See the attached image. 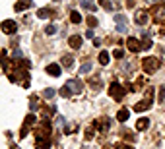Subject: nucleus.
<instances>
[{
	"instance_id": "f257e3e1",
	"label": "nucleus",
	"mask_w": 165,
	"mask_h": 149,
	"mask_svg": "<svg viewBox=\"0 0 165 149\" xmlns=\"http://www.w3.org/2000/svg\"><path fill=\"white\" fill-rule=\"evenodd\" d=\"M142 68H144L146 74H154L157 68H159V60L155 58V56H146L144 60H142Z\"/></svg>"
},
{
	"instance_id": "f03ea898",
	"label": "nucleus",
	"mask_w": 165,
	"mask_h": 149,
	"mask_svg": "<svg viewBox=\"0 0 165 149\" xmlns=\"http://www.w3.org/2000/svg\"><path fill=\"white\" fill-rule=\"evenodd\" d=\"M109 95L115 99V101H120V99L124 97V87L119 81H111V85H109Z\"/></svg>"
},
{
	"instance_id": "7ed1b4c3",
	"label": "nucleus",
	"mask_w": 165,
	"mask_h": 149,
	"mask_svg": "<svg viewBox=\"0 0 165 149\" xmlns=\"http://www.w3.org/2000/svg\"><path fill=\"white\" fill-rule=\"evenodd\" d=\"M152 95H154V89H148L146 99H144V101H140V103H136V105H134V110H136V112H144V110H148L150 106H152Z\"/></svg>"
},
{
	"instance_id": "20e7f679",
	"label": "nucleus",
	"mask_w": 165,
	"mask_h": 149,
	"mask_svg": "<svg viewBox=\"0 0 165 149\" xmlns=\"http://www.w3.org/2000/svg\"><path fill=\"white\" fill-rule=\"evenodd\" d=\"M152 16H154V19L157 21V23H165V2L154 6V8H152Z\"/></svg>"
},
{
	"instance_id": "39448f33",
	"label": "nucleus",
	"mask_w": 165,
	"mask_h": 149,
	"mask_svg": "<svg viewBox=\"0 0 165 149\" xmlns=\"http://www.w3.org/2000/svg\"><path fill=\"white\" fill-rule=\"evenodd\" d=\"M49 134H51V124H49L47 118H45V122H43L37 130H35V136H37V139H47Z\"/></svg>"
},
{
	"instance_id": "423d86ee",
	"label": "nucleus",
	"mask_w": 165,
	"mask_h": 149,
	"mask_svg": "<svg viewBox=\"0 0 165 149\" xmlns=\"http://www.w3.org/2000/svg\"><path fill=\"white\" fill-rule=\"evenodd\" d=\"M35 124V114H27L25 120H24V126H21V132H20V138H25L27 132H29V128Z\"/></svg>"
},
{
	"instance_id": "0eeeda50",
	"label": "nucleus",
	"mask_w": 165,
	"mask_h": 149,
	"mask_svg": "<svg viewBox=\"0 0 165 149\" xmlns=\"http://www.w3.org/2000/svg\"><path fill=\"white\" fill-rule=\"evenodd\" d=\"M2 31L6 35H12V33H16L18 31V23L14 19H4L2 21Z\"/></svg>"
},
{
	"instance_id": "6e6552de",
	"label": "nucleus",
	"mask_w": 165,
	"mask_h": 149,
	"mask_svg": "<svg viewBox=\"0 0 165 149\" xmlns=\"http://www.w3.org/2000/svg\"><path fill=\"white\" fill-rule=\"evenodd\" d=\"M126 48L130 52H138V51H142V45H140V41L136 37H128L126 39Z\"/></svg>"
},
{
	"instance_id": "1a4fd4ad",
	"label": "nucleus",
	"mask_w": 165,
	"mask_h": 149,
	"mask_svg": "<svg viewBox=\"0 0 165 149\" xmlns=\"http://www.w3.org/2000/svg\"><path fill=\"white\" fill-rule=\"evenodd\" d=\"M134 23L136 25H146L148 23V12L146 10H138L134 14Z\"/></svg>"
},
{
	"instance_id": "9d476101",
	"label": "nucleus",
	"mask_w": 165,
	"mask_h": 149,
	"mask_svg": "<svg viewBox=\"0 0 165 149\" xmlns=\"http://www.w3.org/2000/svg\"><path fill=\"white\" fill-rule=\"evenodd\" d=\"M115 23H117V31L119 33L126 31V18L123 16V14H117V16H115Z\"/></svg>"
},
{
	"instance_id": "9b49d317",
	"label": "nucleus",
	"mask_w": 165,
	"mask_h": 149,
	"mask_svg": "<svg viewBox=\"0 0 165 149\" xmlns=\"http://www.w3.org/2000/svg\"><path fill=\"white\" fill-rule=\"evenodd\" d=\"M66 85L70 87V91H72V93H82V89H84V83L82 81H78V80H68L66 81Z\"/></svg>"
},
{
	"instance_id": "f8f14e48",
	"label": "nucleus",
	"mask_w": 165,
	"mask_h": 149,
	"mask_svg": "<svg viewBox=\"0 0 165 149\" xmlns=\"http://www.w3.org/2000/svg\"><path fill=\"white\" fill-rule=\"evenodd\" d=\"M31 6H33L31 0H18V2L14 4V8H16V12H24L27 8H31Z\"/></svg>"
},
{
	"instance_id": "ddd939ff",
	"label": "nucleus",
	"mask_w": 165,
	"mask_h": 149,
	"mask_svg": "<svg viewBox=\"0 0 165 149\" xmlns=\"http://www.w3.org/2000/svg\"><path fill=\"white\" fill-rule=\"evenodd\" d=\"M47 74L53 76V77H59L60 76V66H59V64H49V66H47Z\"/></svg>"
},
{
	"instance_id": "4468645a",
	"label": "nucleus",
	"mask_w": 165,
	"mask_h": 149,
	"mask_svg": "<svg viewBox=\"0 0 165 149\" xmlns=\"http://www.w3.org/2000/svg\"><path fill=\"white\" fill-rule=\"evenodd\" d=\"M68 43H70L72 48H80L82 47V37H80V35H72V37L68 39Z\"/></svg>"
},
{
	"instance_id": "2eb2a0df",
	"label": "nucleus",
	"mask_w": 165,
	"mask_h": 149,
	"mask_svg": "<svg viewBox=\"0 0 165 149\" xmlns=\"http://www.w3.org/2000/svg\"><path fill=\"white\" fill-rule=\"evenodd\" d=\"M128 118H130V110H128V109H120L119 114H117V120H119V122H126Z\"/></svg>"
},
{
	"instance_id": "dca6fc26",
	"label": "nucleus",
	"mask_w": 165,
	"mask_h": 149,
	"mask_svg": "<svg viewBox=\"0 0 165 149\" xmlns=\"http://www.w3.org/2000/svg\"><path fill=\"white\" fill-rule=\"evenodd\" d=\"M148 126H150V120H148V118H140L138 122H136V130H138V132H144V130H148Z\"/></svg>"
},
{
	"instance_id": "f3484780",
	"label": "nucleus",
	"mask_w": 165,
	"mask_h": 149,
	"mask_svg": "<svg viewBox=\"0 0 165 149\" xmlns=\"http://www.w3.org/2000/svg\"><path fill=\"white\" fill-rule=\"evenodd\" d=\"M78 2H80L82 8H85V10H93V12H95V4H93V0H78Z\"/></svg>"
},
{
	"instance_id": "a211bd4d",
	"label": "nucleus",
	"mask_w": 165,
	"mask_h": 149,
	"mask_svg": "<svg viewBox=\"0 0 165 149\" xmlns=\"http://www.w3.org/2000/svg\"><path fill=\"white\" fill-rule=\"evenodd\" d=\"M72 64H74V58L70 54H64L62 56V66L64 68H72Z\"/></svg>"
},
{
	"instance_id": "6ab92c4d",
	"label": "nucleus",
	"mask_w": 165,
	"mask_h": 149,
	"mask_svg": "<svg viewBox=\"0 0 165 149\" xmlns=\"http://www.w3.org/2000/svg\"><path fill=\"white\" fill-rule=\"evenodd\" d=\"M150 47H152V41H150L148 33H144V35H142V51H148Z\"/></svg>"
},
{
	"instance_id": "aec40b11",
	"label": "nucleus",
	"mask_w": 165,
	"mask_h": 149,
	"mask_svg": "<svg viewBox=\"0 0 165 149\" xmlns=\"http://www.w3.org/2000/svg\"><path fill=\"white\" fill-rule=\"evenodd\" d=\"M95 128H97V122H93L88 130H85V139H91L93 136H95Z\"/></svg>"
},
{
	"instance_id": "412c9836",
	"label": "nucleus",
	"mask_w": 165,
	"mask_h": 149,
	"mask_svg": "<svg viewBox=\"0 0 165 149\" xmlns=\"http://www.w3.org/2000/svg\"><path fill=\"white\" fill-rule=\"evenodd\" d=\"M49 16H53V12H51V10H47V8H41V10H37V18L45 19V18H49Z\"/></svg>"
},
{
	"instance_id": "4be33fe9",
	"label": "nucleus",
	"mask_w": 165,
	"mask_h": 149,
	"mask_svg": "<svg viewBox=\"0 0 165 149\" xmlns=\"http://www.w3.org/2000/svg\"><path fill=\"white\" fill-rule=\"evenodd\" d=\"M37 149H51L49 139H37Z\"/></svg>"
},
{
	"instance_id": "5701e85b",
	"label": "nucleus",
	"mask_w": 165,
	"mask_h": 149,
	"mask_svg": "<svg viewBox=\"0 0 165 149\" xmlns=\"http://www.w3.org/2000/svg\"><path fill=\"white\" fill-rule=\"evenodd\" d=\"M89 85H91V89H99V87H101V80H99V77H91Z\"/></svg>"
},
{
	"instance_id": "b1692460",
	"label": "nucleus",
	"mask_w": 165,
	"mask_h": 149,
	"mask_svg": "<svg viewBox=\"0 0 165 149\" xmlns=\"http://www.w3.org/2000/svg\"><path fill=\"white\" fill-rule=\"evenodd\" d=\"M70 21H72V23H80V21H82V16L74 10L72 14H70Z\"/></svg>"
},
{
	"instance_id": "393cba45",
	"label": "nucleus",
	"mask_w": 165,
	"mask_h": 149,
	"mask_svg": "<svg viewBox=\"0 0 165 149\" xmlns=\"http://www.w3.org/2000/svg\"><path fill=\"white\" fill-rule=\"evenodd\" d=\"M99 64H103V66H105V64H109V52H101V54H99Z\"/></svg>"
},
{
	"instance_id": "a878e982",
	"label": "nucleus",
	"mask_w": 165,
	"mask_h": 149,
	"mask_svg": "<svg viewBox=\"0 0 165 149\" xmlns=\"http://www.w3.org/2000/svg\"><path fill=\"white\" fill-rule=\"evenodd\" d=\"M54 93H56V91H54L53 87H47L45 91H43V97H45V99H53V97H54Z\"/></svg>"
},
{
	"instance_id": "bb28decb",
	"label": "nucleus",
	"mask_w": 165,
	"mask_h": 149,
	"mask_svg": "<svg viewBox=\"0 0 165 149\" xmlns=\"http://www.w3.org/2000/svg\"><path fill=\"white\" fill-rule=\"evenodd\" d=\"M99 4H101V8H105V10H113V8H117V6L111 4L109 0H99Z\"/></svg>"
},
{
	"instance_id": "cd10ccee",
	"label": "nucleus",
	"mask_w": 165,
	"mask_h": 149,
	"mask_svg": "<svg viewBox=\"0 0 165 149\" xmlns=\"http://www.w3.org/2000/svg\"><path fill=\"white\" fill-rule=\"evenodd\" d=\"M80 72H82V74H89V72H91V64H89V62H85V64H82Z\"/></svg>"
},
{
	"instance_id": "c85d7f7f",
	"label": "nucleus",
	"mask_w": 165,
	"mask_h": 149,
	"mask_svg": "<svg viewBox=\"0 0 165 149\" xmlns=\"http://www.w3.org/2000/svg\"><path fill=\"white\" fill-rule=\"evenodd\" d=\"M59 93H60V97H68L70 93H72V91H70V87H68V85H64V87H60V91H59Z\"/></svg>"
},
{
	"instance_id": "c756f323",
	"label": "nucleus",
	"mask_w": 165,
	"mask_h": 149,
	"mask_svg": "<svg viewBox=\"0 0 165 149\" xmlns=\"http://www.w3.org/2000/svg\"><path fill=\"white\" fill-rule=\"evenodd\" d=\"M113 56H115V58H123V56H124V51H123V48H115V51H113Z\"/></svg>"
},
{
	"instance_id": "7c9ffc66",
	"label": "nucleus",
	"mask_w": 165,
	"mask_h": 149,
	"mask_svg": "<svg viewBox=\"0 0 165 149\" xmlns=\"http://www.w3.org/2000/svg\"><path fill=\"white\" fill-rule=\"evenodd\" d=\"M88 25H89V27H97V18H95V16H89V18H88Z\"/></svg>"
},
{
	"instance_id": "2f4dec72",
	"label": "nucleus",
	"mask_w": 165,
	"mask_h": 149,
	"mask_svg": "<svg viewBox=\"0 0 165 149\" xmlns=\"http://www.w3.org/2000/svg\"><path fill=\"white\" fill-rule=\"evenodd\" d=\"M45 33H47V35H54V33H56V25H47V27H45Z\"/></svg>"
},
{
	"instance_id": "473e14b6",
	"label": "nucleus",
	"mask_w": 165,
	"mask_h": 149,
	"mask_svg": "<svg viewBox=\"0 0 165 149\" xmlns=\"http://www.w3.org/2000/svg\"><path fill=\"white\" fill-rule=\"evenodd\" d=\"M157 99H159V103H163V101H165V87H161V89H159V97H157Z\"/></svg>"
},
{
	"instance_id": "72a5a7b5",
	"label": "nucleus",
	"mask_w": 165,
	"mask_h": 149,
	"mask_svg": "<svg viewBox=\"0 0 165 149\" xmlns=\"http://www.w3.org/2000/svg\"><path fill=\"white\" fill-rule=\"evenodd\" d=\"M31 110H37V97H31Z\"/></svg>"
},
{
	"instance_id": "f704fd0d",
	"label": "nucleus",
	"mask_w": 165,
	"mask_h": 149,
	"mask_svg": "<svg viewBox=\"0 0 165 149\" xmlns=\"http://www.w3.org/2000/svg\"><path fill=\"white\" fill-rule=\"evenodd\" d=\"M12 56H14V60H16V58H21V51H18V48H16V51L12 52Z\"/></svg>"
},
{
	"instance_id": "c9c22d12",
	"label": "nucleus",
	"mask_w": 165,
	"mask_h": 149,
	"mask_svg": "<svg viewBox=\"0 0 165 149\" xmlns=\"http://www.w3.org/2000/svg\"><path fill=\"white\" fill-rule=\"evenodd\" d=\"M117 149H132V145H126V143H119Z\"/></svg>"
},
{
	"instance_id": "e433bc0d",
	"label": "nucleus",
	"mask_w": 165,
	"mask_h": 149,
	"mask_svg": "<svg viewBox=\"0 0 165 149\" xmlns=\"http://www.w3.org/2000/svg\"><path fill=\"white\" fill-rule=\"evenodd\" d=\"M126 6H128V8H134V6H136V0H126Z\"/></svg>"
},
{
	"instance_id": "4c0bfd02",
	"label": "nucleus",
	"mask_w": 165,
	"mask_h": 149,
	"mask_svg": "<svg viewBox=\"0 0 165 149\" xmlns=\"http://www.w3.org/2000/svg\"><path fill=\"white\" fill-rule=\"evenodd\" d=\"M85 37H88V39H93V31H91V29H89V31H88V33H85Z\"/></svg>"
},
{
	"instance_id": "58836bf2",
	"label": "nucleus",
	"mask_w": 165,
	"mask_h": 149,
	"mask_svg": "<svg viewBox=\"0 0 165 149\" xmlns=\"http://www.w3.org/2000/svg\"><path fill=\"white\" fill-rule=\"evenodd\" d=\"M146 2H148V4H154V2H157V0H146Z\"/></svg>"
},
{
	"instance_id": "ea45409f",
	"label": "nucleus",
	"mask_w": 165,
	"mask_h": 149,
	"mask_svg": "<svg viewBox=\"0 0 165 149\" xmlns=\"http://www.w3.org/2000/svg\"><path fill=\"white\" fill-rule=\"evenodd\" d=\"M54 2H59V0H54Z\"/></svg>"
}]
</instances>
